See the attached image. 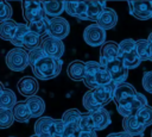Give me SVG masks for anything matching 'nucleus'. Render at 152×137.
Here are the masks:
<instances>
[{
	"label": "nucleus",
	"instance_id": "obj_8",
	"mask_svg": "<svg viewBox=\"0 0 152 137\" xmlns=\"http://www.w3.org/2000/svg\"><path fill=\"white\" fill-rule=\"evenodd\" d=\"M70 32V25L69 21L62 17H56L49 19V30H48V36L57 38V39H63L65 38Z\"/></svg>",
	"mask_w": 152,
	"mask_h": 137
},
{
	"label": "nucleus",
	"instance_id": "obj_29",
	"mask_svg": "<svg viewBox=\"0 0 152 137\" xmlns=\"http://www.w3.org/2000/svg\"><path fill=\"white\" fill-rule=\"evenodd\" d=\"M82 112H80L77 108H69L66 110L62 116V122L64 125H75L78 126L80 119H81Z\"/></svg>",
	"mask_w": 152,
	"mask_h": 137
},
{
	"label": "nucleus",
	"instance_id": "obj_43",
	"mask_svg": "<svg viewBox=\"0 0 152 137\" xmlns=\"http://www.w3.org/2000/svg\"><path fill=\"white\" fill-rule=\"evenodd\" d=\"M147 43H148V46H150V51H151V57H150V61H152V32L148 35L147 37Z\"/></svg>",
	"mask_w": 152,
	"mask_h": 137
},
{
	"label": "nucleus",
	"instance_id": "obj_39",
	"mask_svg": "<svg viewBox=\"0 0 152 137\" xmlns=\"http://www.w3.org/2000/svg\"><path fill=\"white\" fill-rule=\"evenodd\" d=\"M12 17V7L6 1H0V23L10 20Z\"/></svg>",
	"mask_w": 152,
	"mask_h": 137
},
{
	"label": "nucleus",
	"instance_id": "obj_20",
	"mask_svg": "<svg viewBox=\"0 0 152 137\" xmlns=\"http://www.w3.org/2000/svg\"><path fill=\"white\" fill-rule=\"evenodd\" d=\"M25 104L27 105L32 118H40L42 114L45 111V102L38 95H33V96L27 98L26 101H25Z\"/></svg>",
	"mask_w": 152,
	"mask_h": 137
},
{
	"label": "nucleus",
	"instance_id": "obj_45",
	"mask_svg": "<svg viewBox=\"0 0 152 137\" xmlns=\"http://www.w3.org/2000/svg\"><path fill=\"white\" fill-rule=\"evenodd\" d=\"M5 91V86L2 85V82H0V95H1V93Z\"/></svg>",
	"mask_w": 152,
	"mask_h": 137
},
{
	"label": "nucleus",
	"instance_id": "obj_33",
	"mask_svg": "<svg viewBox=\"0 0 152 137\" xmlns=\"http://www.w3.org/2000/svg\"><path fill=\"white\" fill-rule=\"evenodd\" d=\"M82 104H83L84 108H86L88 112H94V111L101 108V106L96 102V100H95V98H94V95H93V91H91V89H89L88 92L84 93L83 99H82Z\"/></svg>",
	"mask_w": 152,
	"mask_h": 137
},
{
	"label": "nucleus",
	"instance_id": "obj_41",
	"mask_svg": "<svg viewBox=\"0 0 152 137\" xmlns=\"http://www.w3.org/2000/svg\"><path fill=\"white\" fill-rule=\"evenodd\" d=\"M142 87L146 92L152 94V70L146 71L142 76Z\"/></svg>",
	"mask_w": 152,
	"mask_h": 137
},
{
	"label": "nucleus",
	"instance_id": "obj_38",
	"mask_svg": "<svg viewBox=\"0 0 152 137\" xmlns=\"http://www.w3.org/2000/svg\"><path fill=\"white\" fill-rule=\"evenodd\" d=\"M135 49V41L132 38H126L119 43V56H122Z\"/></svg>",
	"mask_w": 152,
	"mask_h": 137
},
{
	"label": "nucleus",
	"instance_id": "obj_17",
	"mask_svg": "<svg viewBox=\"0 0 152 137\" xmlns=\"http://www.w3.org/2000/svg\"><path fill=\"white\" fill-rule=\"evenodd\" d=\"M116 23H118V14H116V12L113 8L106 7L95 24L99 25L101 29H103L106 31V30L113 29L116 25Z\"/></svg>",
	"mask_w": 152,
	"mask_h": 137
},
{
	"label": "nucleus",
	"instance_id": "obj_12",
	"mask_svg": "<svg viewBox=\"0 0 152 137\" xmlns=\"http://www.w3.org/2000/svg\"><path fill=\"white\" fill-rule=\"evenodd\" d=\"M17 88L21 95L30 98V96L36 95V93L39 89V85H38V81L33 76H23L18 81Z\"/></svg>",
	"mask_w": 152,
	"mask_h": 137
},
{
	"label": "nucleus",
	"instance_id": "obj_16",
	"mask_svg": "<svg viewBox=\"0 0 152 137\" xmlns=\"http://www.w3.org/2000/svg\"><path fill=\"white\" fill-rule=\"evenodd\" d=\"M90 114H91V119H93L95 131H100V130L106 129L112 122L110 114L104 107H101V108H99L94 112H90Z\"/></svg>",
	"mask_w": 152,
	"mask_h": 137
},
{
	"label": "nucleus",
	"instance_id": "obj_4",
	"mask_svg": "<svg viewBox=\"0 0 152 137\" xmlns=\"http://www.w3.org/2000/svg\"><path fill=\"white\" fill-rule=\"evenodd\" d=\"M145 106H147V99H146V96L142 95L141 93H137V95L134 98L129 99L128 101L116 105V108H118L119 114H121L125 118V117L135 116Z\"/></svg>",
	"mask_w": 152,
	"mask_h": 137
},
{
	"label": "nucleus",
	"instance_id": "obj_25",
	"mask_svg": "<svg viewBox=\"0 0 152 137\" xmlns=\"http://www.w3.org/2000/svg\"><path fill=\"white\" fill-rule=\"evenodd\" d=\"M17 27H18V23H15L12 19L0 23V38L4 41L11 42V39L13 38V36L15 33Z\"/></svg>",
	"mask_w": 152,
	"mask_h": 137
},
{
	"label": "nucleus",
	"instance_id": "obj_31",
	"mask_svg": "<svg viewBox=\"0 0 152 137\" xmlns=\"http://www.w3.org/2000/svg\"><path fill=\"white\" fill-rule=\"evenodd\" d=\"M28 26L27 24H18V27L15 30V33L13 36V38L11 39V43L15 46V48H23V41L25 35L28 32Z\"/></svg>",
	"mask_w": 152,
	"mask_h": 137
},
{
	"label": "nucleus",
	"instance_id": "obj_49",
	"mask_svg": "<svg viewBox=\"0 0 152 137\" xmlns=\"http://www.w3.org/2000/svg\"><path fill=\"white\" fill-rule=\"evenodd\" d=\"M151 6H152V1H151Z\"/></svg>",
	"mask_w": 152,
	"mask_h": 137
},
{
	"label": "nucleus",
	"instance_id": "obj_2",
	"mask_svg": "<svg viewBox=\"0 0 152 137\" xmlns=\"http://www.w3.org/2000/svg\"><path fill=\"white\" fill-rule=\"evenodd\" d=\"M83 83L88 88L95 89L100 86H107L112 83V79L104 66L96 61H88L86 62V75Z\"/></svg>",
	"mask_w": 152,
	"mask_h": 137
},
{
	"label": "nucleus",
	"instance_id": "obj_11",
	"mask_svg": "<svg viewBox=\"0 0 152 137\" xmlns=\"http://www.w3.org/2000/svg\"><path fill=\"white\" fill-rule=\"evenodd\" d=\"M129 13L140 20H147L152 18L151 1H128Z\"/></svg>",
	"mask_w": 152,
	"mask_h": 137
},
{
	"label": "nucleus",
	"instance_id": "obj_44",
	"mask_svg": "<svg viewBox=\"0 0 152 137\" xmlns=\"http://www.w3.org/2000/svg\"><path fill=\"white\" fill-rule=\"evenodd\" d=\"M115 137H133V136H131V135H128L127 132L122 131V132H116V133H115Z\"/></svg>",
	"mask_w": 152,
	"mask_h": 137
},
{
	"label": "nucleus",
	"instance_id": "obj_21",
	"mask_svg": "<svg viewBox=\"0 0 152 137\" xmlns=\"http://www.w3.org/2000/svg\"><path fill=\"white\" fill-rule=\"evenodd\" d=\"M68 76L74 81H83L86 75V63L82 61H72L66 68Z\"/></svg>",
	"mask_w": 152,
	"mask_h": 137
},
{
	"label": "nucleus",
	"instance_id": "obj_28",
	"mask_svg": "<svg viewBox=\"0 0 152 137\" xmlns=\"http://www.w3.org/2000/svg\"><path fill=\"white\" fill-rule=\"evenodd\" d=\"M119 57L121 58L124 66L127 69H134V68L139 67L140 63H141V60L139 58L135 49L132 50V51H129V52H127V54H125V55H122V56H119Z\"/></svg>",
	"mask_w": 152,
	"mask_h": 137
},
{
	"label": "nucleus",
	"instance_id": "obj_40",
	"mask_svg": "<svg viewBox=\"0 0 152 137\" xmlns=\"http://www.w3.org/2000/svg\"><path fill=\"white\" fill-rule=\"evenodd\" d=\"M81 135V130L78 126L75 125H65L64 132L62 137H80Z\"/></svg>",
	"mask_w": 152,
	"mask_h": 137
},
{
	"label": "nucleus",
	"instance_id": "obj_37",
	"mask_svg": "<svg viewBox=\"0 0 152 137\" xmlns=\"http://www.w3.org/2000/svg\"><path fill=\"white\" fill-rule=\"evenodd\" d=\"M65 125L62 122V119H53V123L50 129V135L49 137H62L64 132Z\"/></svg>",
	"mask_w": 152,
	"mask_h": 137
},
{
	"label": "nucleus",
	"instance_id": "obj_19",
	"mask_svg": "<svg viewBox=\"0 0 152 137\" xmlns=\"http://www.w3.org/2000/svg\"><path fill=\"white\" fill-rule=\"evenodd\" d=\"M104 8H106L104 1H86L87 20H93L96 23Z\"/></svg>",
	"mask_w": 152,
	"mask_h": 137
},
{
	"label": "nucleus",
	"instance_id": "obj_3",
	"mask_svg": "<svg viewBox=\"0 0 152 137\" xmlns=\"http://www.w3.org/2000/svg\"><path fill=\"white\" fill-rule=\"evenodd\" d=\"M5 62L12 71H23L28 66V52L23 48H13L6 54Z\"/></svg>",
	"mask_w": 152,
	"mask_h": 137
},
{
	"label": "nucleus",
	"instance_id": "obj_46",
	"mask_svg": "<svg viewBox=\"0 0 152 137\" xmlns=\"http://www.w3.org/2000/svg\"><path fill=\"white\" fill-rule=\"evenodd\" d=\"M106 137H115V133H108Z\"/></svg>",
	"mask_w": 152,
	"mask_h": 137
},
{
	"label": "nucleus",
	"instance_id": "obj_7",
	"mask_svg": "<svg viewBox=\"0 0 152 137\" xmlns=\"http://www.w3.org/2000/svg\"><path fill=\"white\" fill-rule=\"evenodd\" d=\"M83 39L89 46H102L106 43V31L96 24L88 25L83 31Z\"/></svg>",
	"mask_w": 152,
	"mask_h": 137
},
{
	"label": "nucleus",
	"instance_id": "obj_9",
	"mask_svg": "<svg viewBox=\"0 0 152 137\" xmlns=\"http://www.w3.org/2000/svg\"><path fill=\"white\" fill-rule=\"evenodd\" d=\"M104 67H106L107 71L110 75L112 82H114V83L125 82V80L128 76V69L124 66V63H122L120 57H118L116 60L107 63Z\"/></svg>",
	"mask_w": 152,
	"mask_h": 137
},
{
	"label": "nucleus",
	"instance_id": "obj_36",
	"mask_svg": "<svg viewBox=\"0 0 152 137\" xmlns=\"http://www.w3.org/2000/svg\"><path fill=\"white\" fill-rule=\"evenodd\" d=\"M78 127H80L81 131H95L94 130V124H93V119H91L90 112H87V113H82L81 114Z\"/></svg>",
	"mask_w": 152,
	"mask_h": 137
},
{
	"label": "nucleus",
	"instance_id": "obj_47",
	"mask_svg": "<svg viewBox=\"0 0 152 137\" xmlns=\"http://www.w3.org/2000/svg\"><path fill=\"white\" fill-rule=\"evenodd\" d=\"M30 137H39V136H37V135H32V136H30Z\"/></svg>",
	"mask_w": 152,
	"mask_h": 137
},
{
	"label": "nucleus",
	"instance_id": "obj_22",
	"mask_svg": "<svg viewBox=\"0 0 152 137\" xmlns=\"http://www.w3.org/2000/svg\"><path fill=\"white\" fill-rule=\"evenodd\" d=\"M53 123V118L51 117H40L34 123V135L39 137H49L50 129Z\"/></svg>",
	"mask_w": 152,
	"mask_h": 137
},
{
	"label": "nucleus",
	"instance_id": "obj_6",
	"mask_svg": "<svg viewBox=\"0 0 152 137\" xmlns=\"http://www.w3.org/2000/svg\"><path fill=\"white\" fill-rule=\"evenodd\" d=\"M45 55L55 58V60H61V57L64 54V44L61 39L50 37V36H45L42 42H40V46H39Z\"/></svg>",
	"mask_w": 152,
	"mask_h": 137
},
{
	"label": "nucleus",
	"instance_id": "obj_10",
	"mask_svg": "<svg viewBox=\"0 0 152 137\" xmlns=\"http://www.w3.org/2000/svg\"><path fill=\"white\" fill-rule=\"evenodd\" d=\"M137 91L134 88V86H132L128 82H120V83H115L114 86V93H113V99L116 102V105L122 104L128 101L129 99L134 98L137 95Z\"/></svg>",
	"mask_w": 152,
	"mask_h": 137
},
{
	"label": "nucleus",
	"instance_id": "obj_50",
	"mask_svg": "<svg viewBox=\"0 0 152 137\" xmlns=\"http://www.w3.org/2000/svg\"><path fill=\"white\" fill-rule=\"evenodd\" d=\"M10 137H14V136H10Z\"/></svg>",
	"mask_w": 152,
	"mask_h": 137
},
{
	"label": "nucleus",
	"instance_id": "obj_1",
	"mask_svg": "<svg viewBox=\"0 0 152 137\" xmlns=\"http://www.w3.org/2000/svg\"><path fill=\"white\" fill-rule=\"evenodd\" d=\"M28 64L31 66L33 75L39 80H51L56 77L62 69L61 60H55L40 49L36 48L28 51Z\"/></svg>",
	"mask_w": 152,
	"mask_h": 137
},
{
	"label": "nucleus",
	"instance_id": "obj_35",
	"mask_svg": "<svg viewBox=\"0 0 152 137\" xmlns=\"http://www.w3.org/2000/svg\"><path fill=\"white\" fill-rule=\"evenodd\" d=\"M13 122H14V117L12 110L0 108V129L10 127L13 124Z\"/></svg>",
	"mask_w": 152,
	"mask_h": 137
},
{
	"label": "nucleus",
	"instance_id": "obj_48",
	"mask_svg": "<svg viewBox=\"0 0 152 137\" xmlns=\"http://www.w3.org/2000/svg\"><path fill=\"white\" fill-rule=\"evenodd\" d=\"M151 137H152V132H151Z\"/></svg>",
	"mask_w": 152,
	"mask_h": 137
},
{
	"label": "nucleus",
	"instance_id": "obj_23",
	"mask_svg": "<svg viewBox=\"0 0 152 137\" xmlns=\"http://www.w3.org/2000/svg\"><path fill=\"white\" fill-rule=\"evenodd\" d=\"M46 17L56 18L64 12V1H42Z\"/></svg>",
	"mask_w": 152,
	"mask_h": 137
},
{
	"label": "nucleus",
	"instance_id": "obj_26",
	"mask_svg": "<svg viewBox=\"0 0 152 137\" xmlns=\"http://www.w3.org/2000/svg\"><path fill=\"white\" fill-rule=\"evenodd\" d=\"M30 32H33L34 35L39 36V37H45L48 36V30H49V19L45 17L38 21L34 23H30L27 24Z\"/></svg>",
	"mask_w": 152,
	"mask_h": 137
},
{
	"label": "nucleus",
	"instance_id": "obj_32",
	"mask_svg": "<svg viewBox=\"0 0 152 137\" xmlns=\"http://www.w3.org/2000/svg\"><path fill=\"white\" fill-rule=\"evenodd\" d=\"M40 42L42 41H40V37L39 36H37L33 32H30L28 31L25 35L24 41H23V49L31 51V50H33L36 48H39L40 46Z\"/></svg>",
	"mask_w": 152,
	"mask_h": 137
},
{
	"label": "nucleus",
	"instance_id": "obj_34",
	"mask_svg": "<svg viewBox=\"0 0 152 137\" xmlns=\"http://www.w3.org/2000/svg\"><path fill=\"white\" fill-rule=\"evenodd\" d=\"M137 118L139 119V122L145 126H150L152 125V107L151 106H145L144 108H141L137 114Z\"/></svg>",
	"mask_w": 152,
	"mask_h": 137
},
{
	"label": "nucleus",
	"instance_id": "obj_15",
	"mask_svg": "<svg viewBox=\"0 0 152 137\" xmlns=\"http://www.w3.org/2000/svg\"><path fill=\"white\" fill-rule=\"evenodd\" d=\"M122 127L124 131L127 132L131 136H144L145 126L139 122L137 116H131V117H125L122 120Z\"/></svg>",
	"mask_w": 152,
	"mask_h": 137
},
{
	"label": "nucleus",
	"instance_id": "obj_14",
	"mask_svg": "<svg viewBox=\"0 0 152 137\" xmlns=\"http://www.w3.org/2000/svg\"><path fill=\"white\" fill-rule=\"evenodd\" d=\"M114 86L115 83L112 82L107 86H100L93 91V95L96 100V102L101 106L104 107V105H107L109 101L113 100V93H114Z\"/></svg>",
	"mask_w": 152,
	"mask_h": 137
},
{
	"label": "nucleus",
	"instance_id": "obj_18",
	"mask_svg": "<svg viewBox=\"0 0 152 137\" xmlns=\"http://www.w3.org/2000/svg\"><path fill=\"white\" fill-rule=\"evenodd\" d=\"M64 11L81 20H87L86 15V1H64Z\"/></svg>",
	"mask_w": 152,
	"mask_h": 137
},
{
	"label": "nucleus",
	"instance_id": "obj_13",
	"mask_svg": "<svg viewBox=\"0 0 152 137\" xmlns=\"http://www.w3.org/2000/svg\"><path fill=\"white\" fill-rule=\"evenodd\" d=\"M119 57V44L109 41L106 42L100 49V64L106 66L107 63L116 60Z\"/></svg>",
	"mask_w": 152,
	"mask_h": 137
},
{
	"label": "nucleus",
	"instance_id": "obj_42",
	"mask_svg": "<svg viewBox=\"0 0 152 137\" xmlns=\"http://www.w3.org/2000/svg\"><path fill=\"white\" fill-rule=\"evenodd\" d=\"M80 137H97L96 131H81Z\"/></svg>",
	"mask_w": 152,
	"mask_h": 137
},
{
	"label": "nucleus",
	"instance_id": "obj_24",
	"mask_svg": "<svg viewBox=\"0 0 152 137\" xmlns=\"http://www.w3.org/2000/svg\"><path fill=\"white\" fill-rule=\"evenodd\" d=\"M12 112H13L14 120H17L19 123H27L32 118L31 113H30V110H28L27 105L25 104V101L17 102L15 106L13 107Z\"/></svg>",
	"mask_w": 152,
	"mask_h": 137
},
{
	"label": "nucleus",
	"instance_id": "obj_5",
	"mask_svg": "<svg viewBox=\"0 0 152 137\" xmlns=\"http://www.w3.org/2000/svg\"><path fill=\"white\" fill-rule=\"evenodd\" d=\"M21 10H23V17L27 21V24L38 21L46 17L42 1H23Z\"/></svg>",
	"mask_w": 152,
	"mask_h": 137
},
{
	"label": "nucleus",
	"instance_id": "obj_30",
	"mask_svg": "<svg viewBox=\"0 0 152 137\" xmlns=\"http://www.w3.org/2000/svg\"><path fill=\"white\" fill-rule=\"evenodd\" d=\"M135 51L139 56V58L142 61H150L151 51L147 43V39H138L135 41Z\"/></svg>",
	"mask_w": 152,
	"mask_h": 137
},
{
	"label": "nucleus",
	"instance_id": "obj_27",
	"mask_svg": "<svg viewBox=\"0 0 152 137\" xmlns=\"http://www.w3.org/2000/svg\"><path fill=\"white\" fill-rule=\"evenodd\" d=\"M17 104V96L12 89L5 88V91L0 95V108L13 110Z\"/></svg>",
	"mask_w": 152,
	"mask_h": 137
}]
</instances>
